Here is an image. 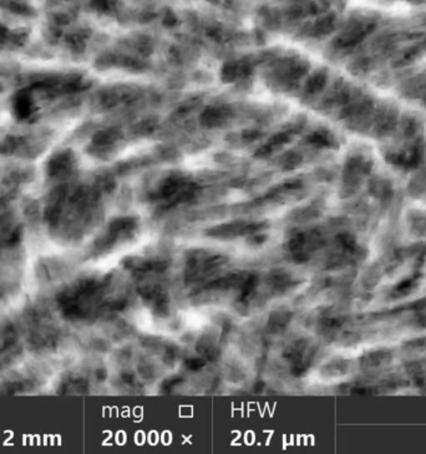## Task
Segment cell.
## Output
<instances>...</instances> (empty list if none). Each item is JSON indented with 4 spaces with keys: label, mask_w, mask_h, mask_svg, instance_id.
<instances>
[{
    "label": "cell",
    "mask_w": 426,
    "mask_h": 454,
    "mask_svg": "<svg viewBox=\"0 0 426 454\" xmlns=\"http://www.w3.org/2000/svg\"><path fill=\"white\" fill-rule=\"evenodd\" d=\"M15 107H16V112L22 117L29 116V115H30V111H31V104H30V100H29V97L25 96V95H20L19 97H17Z\"/></svg>",
    "instance_id": "6da1fadb"
}]
</instances>
